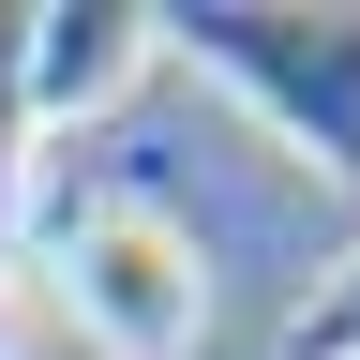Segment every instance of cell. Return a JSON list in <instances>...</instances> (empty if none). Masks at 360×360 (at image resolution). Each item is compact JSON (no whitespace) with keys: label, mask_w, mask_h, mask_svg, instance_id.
<instances>
[{"label":"cell","mask_w":360,"mask_h":360,"mask_svg":"<svg viewBox=\"0 0 360 360\" xmlns=\"http://www.w3.org/2000/svg\"><path fill=\"white\" fill-rule=\"evenodd\" d=\"M285 360H360V255H345L330 285H315V300L285 315Z\"/></svg>","instance_id":"5b68a950"},{"label":"cell","mask_w":360,"mask_h":360,"mask_svg":"<svg viewBox=\"0 0 360 360\" xmlns=\"http://www.w3.org/2000/svg\"><path fill=\"white\" fill-rule=\"evenodd\" d=\"M0 270H15V255H0ZM0 360H15V285H0Z\"/></svg>","instance_id":"8992f818"},{"label":"cell","mask_w":360,"mask_h":360,"mask_svg":"<svg viewBox=\"0 0 360 360\" xmlns=\"http://www.w3.org/2000/svg\"><path fill=\"white\" fill-rule=\"evenodd\" d=\"M150 30L195 75H225L315 180L360 195V0H345V15H300V0H165Z\"/></svg>","instance_id":"7a4b0ae2"},{"label":"cell","mask_w":360,"mask_h":360,"mask_svg":"<svg viewBox=\"0 0 360 360\" xmlns=\"http://www.w3.org/2000/svg\"><path fill=\"white\" fill-rule=\"evenodd\" d=\"M15 195H30V15L0 0V240H15Z\"/></svg>","instance_id":"277c9868"},{"label":"cell","mask_w":360,"mask_h":360,"mask_svg":"<svg viewBox=\"0 0 360 360\" xmlns=\"http://www.w3.org/2000/svg\"><path fill=\"white\" fill-rule=\"evenodd\" d=\"M150 60H165L150 0H45V15H30V135L45 120H105Z\"/></svg>","instance_id":"3957f363"},{"label":"cell","mask_w":360,"mask_h":360,"mask_svg":"<svg viewBox=\"0 0 360 360\" xmlns=\"http://www.w3.org/2000/svg\"><path fill=\"white\" fill-rule=\"evenodd\" d=\"M30 270H45V300H60V330L105 345V360H195V330H210V255H195V225L150 210V195L45 210Z\"/></svg>","instance_id":"6da1fadb"}]
</instances>
